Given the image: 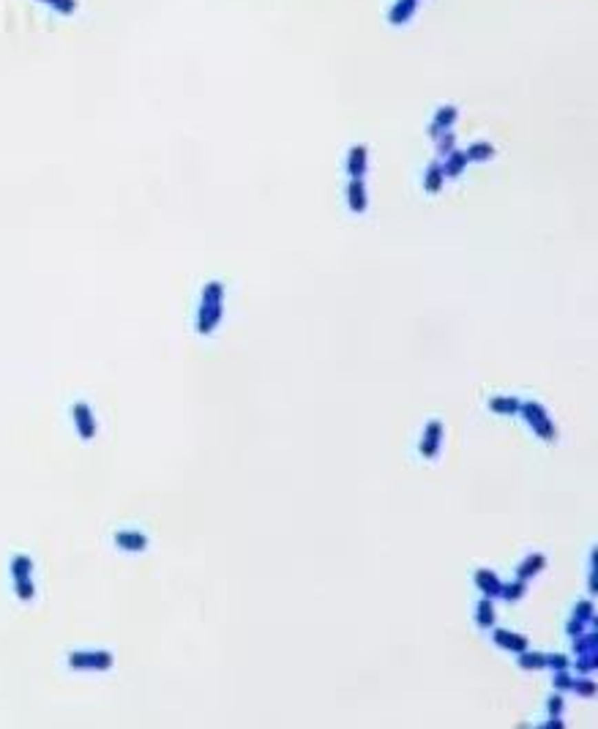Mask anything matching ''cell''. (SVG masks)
I'll return each mask as SVG.
<instances>
[{
    "instance_id": "5b68a950",
    "label": "cell",
    "mask_w": 598,
    "mask_h": 729,
    "mask_svg": "<svg viewBox=\"0 0 598 729\" xmlns=\"http://www.w3.org/2000/svg\"><path fill=\"white\" fill-rule=\"evenodd\" d=\"M473 156H475V158H486V156H492V147L475 145V147H473Z\"/></svg>"
},
{
    "instance_id": "7a4b0ae2",
    "label": "cell",
    "mask_w": 598,
    "mask_h": 729,
    "mask_svg": "<svg viewBox=\"0 0 598 729\" xmlns=\"http://www.w3.org/2000/svg\"><path fill=\"white\" fill-rule=\"evenodd\" d=\"M39 3H44V6H50V8H55L58 14H74L76 11V0H39Z\"/></svg>"
},
{
    "instance_id": "277c9868",
    "label": "cell",
    "mask_w": 598,
    "mask_h": 729,
    "mask_svg": "<svg viewBox=\"0 0 598 729\" xmlns=\"http://www.w3.org/2000/svg\"><path fill=\"white\" fill-rule=\"evenodd\" d=\"M353 208H364V189H361V183H353Z\"/></svg>"
},
{
    "instance_id": "6da1fadb",
    "label": "cell",
    "mask_w": 598,
    "mask_h": 729,
    "mask_svg": "<svg viewBox=\"0 0 598 729\" xmlns=\"http://www.w3.org/2000/svg\"><path fill=\"white\" fill-rule=\"evenodd\" d=\"M415 11H418V0H396L393 8H391V14H388V22L396 25V28L399 25H407Z\"/></svg>"
},
{
    "instance_id": "3957f363",
    "label": "cell",
    "mask_w": 598,
    "mask_h": 729,
    "mask_svg": "<svg viewBox=\"0 0 598 729\" xmlns=\"http://www.w3.org/2000/svg\"><path fill=\"white\" fill-rule=\"evenodd\" d=\"M456 118V107H440V115H437V123H446L448 126L451 121Z\"/></svg>"
}]
</instances>
